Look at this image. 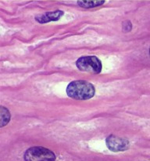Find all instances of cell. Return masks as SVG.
<instances>
[{
	"instance_id": "1",
	"label": "cell",
	"mask_w": 150,
	"mask_h": 161,
	"mask_svg": "<svg viewBox=\"0 0 150 161\" xmlns=\"http://www.w3.org/2000/svg\"><path fill=\"white\" fill-rule=\"evenodd\" d=\"M68 97L75 100H88L95 94V88L92 83L85 80H75L70 82L67 87Z\"/></svg>"
},
{
	"instance_id": "3",
	"label": "cell",
	"mask_w": 150,
	"mask_h": 161,
	"mask_svg": "<svg viewBox=\"0 0 150 161\" xmlns=\"http://www.w3.org/2000/svg\"><path fill=\"white\" fill-rule=\"evenodd\" d=\"M76 66L80 71L94 74L100 73L102 69L101 61L95 56L81 57L77 60Z\"/></svg>"
},
{
	"instance_id": "5",
	"label": "cell",
	"mask_w": 150,
	"mask_h": 161,
	"mask_svg": "<svg viewBox=\"0 0 150 161\" xmlns=\"http://www.w3.org/2000/svg\"><path fill=\"white\" fill-rule=\"evenodd\" d=\"M63 11L58 9V10L53 11V12H46L43 14H40L35 17V20L36 21L40 24H45L51 21H57L61 18L62 16H63Z\"/></svg>"
},
{
	"instance_id": "7",
	"label": "cell",
	"mask_w": 150,
	"mask_h": 161,
	"mask_svg": "<svg viewBox=\"0 0 150 161\" xmlns=\"http://www.w3.org/2000/svg\"><path fill=\"white\" fill-rule=\"evenodd\" d=\"M78 5L84 9H90V8L97 7L104 4L105 1H78Z\"/></svg>"
},
{
	"instance_id": "2",
	"label": "cell",
	"mask_w": 150,
	"mask_h": 161,
	"mask_svg": "<svg viewBox=\"0 0 150 161\" xmlns=\"http://www.w3.org/2000/svg\"><path fill=\"white\" fill-rule=\"evenodd\" d=\"M24 161H55L56 157L54 153L46 148L35 146L25 152Z\"/></svg>"
},
{
	"instance_id": "9",
	"label": "cell",
	"mask_w": 150,
	"mask_h": 161,
	"mask_svg": "<svg viewBox=\"0 0 150 161\" xmlns=\"http://www.w3.org/2000/svg\"><path fill=\"white\" fill-rule=\"evenodd\" d=\"M149 54H150V48H149Z\"/></svg>"
},
{
	"instance_id": "4",
	"label": "cell",
	"mask_w": 150,
	"mask_h": 161,
	"mask_svg": "<svg viewBox=\"0 0 150 161\" xmlns=\"http://www.w3.org/2000/svg\"><path fill=\"white\" fill-rule=\"evenodd\" d=\"M106 144L108 149L114 153L123 152L129 149L130 142L128 139L119 138L115 135H109L106 139Z\"/></svg>"
},
{
	"instance_id": "6",
	"label": "cell",
	"mask_w": 150,
	"mask_h": 161,
	"mask_svg": "<svg viewBox=\"0 0 150 161\" xmlns=\"http://www.w3.org/2000/svg\"><path fill=\"white\" fill-rule=\"evenodd\" d=\"M10 113L9 110L4 106L0 107V119H1V122H0V125L1 127H3L6 126L10 120Z\"/></svg>"
},
{
	"instance_id": "8",
	"label": "cell",
	"mask_w": 150,
	"mask_h": 161,
	"mask_svg": "<svg viewBox=\"0 0 150 161\" xmlns=\"http://www.w3.org/2000/svg\"><path fill=\"white\" fill-rule=\"evenodd\" d=\"M123 31H124V32H128V31H130L131 30V28H132V25H131V22L129 21V20H127V21H124L123 23Z\"/></svg>"
}]
</instances>
